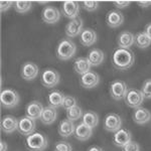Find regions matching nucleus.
Segmentation results:
<instances>
[{"label": "nucleus", "instance_id": "f257e3e1", "mask_svg": "<svg viewBox=\"0 0 151 151\" xmlns=\"http://www.w3.org/2000/svg\"><path fill=\"white\" fill-rule=\"evenodd\" d=\"M112 62L116 69L125 70L133 65L134 62H135V55L130 50L119 47L114 52Z\"/></svg>", "mask_w": 151, "mask_h": 151}, {"label": "nucleus", "instance_id": "f03ea898", "mask_svg": "<svg viewBox=\"0 0 151 151\" xmlns=\"http://www.w3.org/2000/svg\"><path fill=\"white\" fill-rule=\"evenodd\" d=\"M77 52V47L70 40H63L57 47V55L60 60H68Z\"/></svg>", "mask_w": 151, "mask_h": 151}, {"label": "nucleus", "instance_id": "7ed1b4c3", "mask_svg": "<svg viewBox=\"0 0 151 151\" xmlns=\"http://www.w3.org/2000/svg\"><path fill=\"white\" fill-rule=\"evenodd\" d=\"M26 146L30 151H43L47 147V138L41 133H32L26 138Z\"/></svg>", "mask_w": 151, "mask_h": 151}, {"label": "nucleus", "instance_id": "20e7f679", "mask_svg": "<svg viewBox=\"0 0 151 151\" xmlns=\"http://www.w3.org/2000/svg\"><path fill=\"white\" fill-rule=\"evenodd\" d=\"M1 105L6 109H11L16 107L20 101V97L18 93L12 89H5L1 92L0 95Z\"/></svg>", "mask_w": 151, "mask_h": 151}, {"label": "nucleus", "instance_id": "39448f33", "mask_svg": "<svg viewBox=\"0 0 151 151\" xmlns=\"http://www.w3.org/2000/svg\"><path fill=\"white\" fill-rule=\"evenodd\" d=\"M144 96L142 92L136 89H130L127 91L125 96V102L130 108H139L144 101Z\"/></svg>", "mask_w": 151, "mask_h": 151}, {"label": "nucleus", "instance_id": "423d86ee", "mask_svg": "<svg viewBox=\"0 0 151 151\" xmlns=\"http://www.w3.org/2000/svg\"><path fill=\"white\" fill-rule=\"evenodd\" d=\"M128 91L127 84L123 81H114L110 86V95L114 100H122L125 98Z\"/></svg>", "mask_w": 151, "mask_h": 151}, {"label": "nucleus", "instance_id": "0eeeda50", "mask_svg": "<svg viewBox=\"0 0 151 151\" xmlns=\"http://www.w3.org/2000/svg\"><path fill=\"white\" fill-rule=\"evenodd\" d=\"M121 126H122V120H121V117L118 114L111 113L105 117L104 128L108 132L115 133L118 130H120Z\"/></svg>", "mask_w": 151, "mask_h": 151}, {"label": "nucleus", "instance_id": "6e6552de", "mask_svg": "<svg viewBox=\"0 0 151 151\" xmlns=\"http://www.w3.org/2000/svg\"><path fill=\"white\" fill-rule=\"evenodd\" d=\"M62 13L64 14L65 17L72 19H75L78 17L80 13V4L78 1L74 0H68L64 1L62 5Z\"/></svg>", "mask_w": 151, "mask_h": 151}, {"label": "nucleus", "instance_id": "1a4fd4ad", "mask_svg": "<svg viewBox=\"0 0 151 151\" xmlns=\"http://www.w3.org/2000/svg\"><path fill=\"white\" fill-rule=\"evenodd\" d=\"M41 83L47 88H55L60 83V74L52 69L45 70L41 75Z\"/></svg>", "mask_w": 151, "mask_h": 151}, {"label": "nucleus", "instance_id": "9d476101", "mask_svg": "<svg viewBox=\"0 0 151 151\" xmlns=\"http://www.w3.org/2000/svg\"><path fill=\"white\" fill-rule=\"evenodd\" d=\"M38 73H40L38 65L35 64V63H24L22 67H21L20 74L22 79H24L25 81H32V80H35L38 76Z\"/></svg>", "mask_w": 151, "mask_h": 151}, {"label": "nucleus", "instance_id": "9b49d317", "mask_svg": "<svg viewBox=\"0 0 151 151\" xmlns=\"http://www.w3.org/2000/svg\"><path fill=\"white\" fill-rule=\"evenodd\" d=\"M19 133L22 135L29 136L35 130V120L29 118V117H21L18 120V129Z\"/></svg>", "mask_w": 151, "mask_h": 151}, {"label": "nucleus", "instance_id": "f8f14e48", "mask_svg": "<svg viewBox=\"0 0 151 151\" xmlns=\"http://www.w3.org/2000/svg\"><path fill=\"white\" fill-rule=\"evenodd\" d=\"M41 17L45 23H57L60 19V11L55 6H45L41 13Z\"/></svg>", "mask_w": 151, "mask_h": 151}, {"label": "nucleus", "instance_id": "ddd939ff", "mask_svg": "<svg viewBox=\"0 0 151 151\" xmlns=\"http://www.w3.org/2000/svg\"><path fill=\"white\" fill-rule=\"evenodd\" d=\"M83 25H84V22L82 18L77 17L72 19L65 26V35L70 38L80 35L83 31Z\"/></svg>", "mask_w": 151, "mask_h": 151}, {"label": "nucleus", "instance_id": "4468645a", "mask_svg": "<svg viewBox=\"0 0 151 151\" xmlns=\"http://www.w3.org/2000/svg\"><path fill=\"white\" fill-rule=\"evenodd\" d=\"M100 83V77L97 73L89 72L87 74L83 75L80 80V84L85 89H93L96 86H98Z\"/></svg>", "mask_w": 151, "mask_h": 151}, {"label": "nucleus", "instance_id": "2eb2a0df", "mask_svg": "<svg viewBox=\"0 0 151 151\" xmlns=\"http://www.w3.org/2000/svg\"><path fill=\"white\" fill-rule=\"evenodd\" d=\"M18 129V120L14 116L7 115L1 120V130L6 134H11Z\"/></svg>", "mask_w": 151, "mask_h": 151}, {"label": "nucleus", "instance_id": "dca6fc26", "mask_svg": "<svg viewBox=\"0 0 151 151\" xmlns=\"http://www.w3.org/2000/svg\"><path fill=\"white\" fill-rule=\"evenodd\" d=\"M43 108H45V107L41 105L40 102H38V101L30 102V103L27 105V107H26V110H25L26 116L33 119V120L40 119Z\"/></svg>", "mask_w": 151, "mask_h": 151}, {"label": "nucleus", "instance_id": "f3484780", "mask_svg": "<svg viewBox=\"0 0 151 151\" xmlns=\"http://www.w3.org/2000/svg\"><path fill=\"white\" fill-rule=\"evenodd\" d=\"M130 141H131V132L128 131L127 129L121 128L120 130L115 132L113 136L114 144L118 146V147H123V146H125Z\"/></svg>", "mask_w": 151, "mask_h": 151}, {"label": "nucleus", "instance_id": "a211bd4d", "mask_svg": "<svg viewBox=\"0 0 151 151\" xmlns=\"http://www.w3.org/2000/svg\"><path fill=\"white\" fill-rule=\"evenodd\" d=\"M117 43L121 48L129 50L135 43V35L130 31H122L117 37Z\"/></svg>", "mask_w": 151, "mask_h": 151}, {"label": "nucleus", "instance_id": "6ab92c4d", "mask_svg": "<svg viewBox=\"0 0 151 151\" xmlns=\"http://www.w3.org/2000/svg\"><path fill=\"white\" fill-rule=\"evenodd\" d=\"M124 21V15L119 10H111L106 16V22L111 28L119 27Z\"/></svg>", "mask_w": 151, "mask_h": 151}, {"label": "nucleus", "instance_id": "aec40b11", "mask_svg": "<svg viewBox=\"0 0 151 151\" xmlns=\"http://www.w3.org/2000/svg\"><path fill=\"white\" fill-rule=\"evenodd\" d=\"M97 41V33L92 28H85L80 35V42L85 47H91Z\"/></svg>", "mask_w": 151, "mask_h": 151}, {"label": "nucleus", "instance_id": "412c9836", "mask_svg": "<svg viewBox=\"0 0 151 151\" xmlns=\"http://www.w3.org/2000/svg\"><path fill=\"white\" fill-rule=\"evenodd\" d=\"M75 137L76 139L80 141H86L89 139L93 134V128L89 127L85 123H80L78 126H76L75 129Z\"/></svg>", "mask_w": 151, "mask_h": 151}, {"label": "nucleus", "instance_id": "4be33fe9", "mask_svg": "<svg viewBox=\"0 0 151 151\" xmlns=\"http://www.w3.org/2000/svg\"><path fill=\"white\" fill-rule=\"evenodd\" d=\"M76 126L73 121L69 120V119H64V120L60 121V125H58V134H60L62 137L68 138L70 136H72L75 133Z\"/></svg>", "mask_w": 151, "mask_h": 151}, {"label": "nucleus", "instance_id": "5701e85b", "mask_svg": "<svg viewBox=\"0 0 151 151\" xmlns=\"http://www.w3.org/2000/svg\"><path fill=\"white\" fill-rule=\"evenodd\" d=\"M133 120L136 124H139V125H142V124L149 122L151 120L150 111H148L147 109H145V108L139 107V108H137L135 110V112H134Z\"/></svg>", "mask_w": 151, "mask_h": 151}, {"label": "nucleus", "instance_id": "b1692460", "mask_svg": "<svg viewBox=\"0 0 151 151\" xmlns=\"http://www.w3.org/2000/svg\"><path fill=\"white\" fill-rule=\"evenodd\" d=\"M57 117H58V112L55 110V108L47 106L43 108L40 120H41V122L43 124H45V125H52V124L57 120Z\"/></svg>", "mask_w": 151, "mask_h": 151}, {"label": "nucleus", "instance_id": "393cba45", "mask_svg": "<svg viewBox=\"0 0 151 151\" xmlns=\"http://www.w3.org/2000/svg\"><path fill=\"white\" fill-rule=\"evenodd\" d=\"M91 64H90L89 60L87 58H76L74 63V70L76 73L79 75H85L87 73L91 72Z\"/></svg>", "mask_w": 151, "mask_h": 151}, {"label": "nucleus", "instance_id": "a878e982", "mask_svg": "<svg viewBox=\"0 0 151 151\" xmlns=\"http://www.w3.org/2000/svg\"><path fill=\"white\" fill-rule=\"evenodd\" d=\"M65 97V96L64 95V93H62V92H60V91L50 92L47 97L48 104H50V106L52 107V108H60V107L63 106Z\"/></svg>", "mask_w": 151, "mask_h": 151}, {"label": "nucleus", "instance_id": "bb28decb", "mask_svg": "<svg viewBox=\"0 0 151 151\" xmlns=\"http://www.w3.org/2000/svg\"><path fill=\"white\" fill-rule=\"evenodd\" d=\"M88 60H89L91 65H94V67H97V65H100L102 63L104 62V52L103 50H99V48H93L89 53H88Z\"/></svg>", "mask_w": 151, "mask_h": 151}, {"label": "nucleus", "instance_id": "cd10ccee", "mask_svg": "<svg viewBox=\"0 0 151 151\" xmlns=\"http://www.w3.org/2000/svg\"><path fill=\"white\" fill-rule=\"evenodd\" d=\"M83 123H85L91 128H95L99 123V117L93 111H87L83 115Z\"/></svg>", "mask_w": 151, "mask_h": 151}, {"label": "nucleus", "instance_id": "c85d7f7f", "mask_svg": "<svg viewBox=\"0 0 151 151\" xmlns=\"http://www.w3.org/2000/svg\"><path fill=\"white\" fill-rule=\"evenodd\" d=\"M135 45L139 48H147L151 45V40L146 35L144 31L138 32L135 35Z\"/></svg>", "mask_w": 151, "mask_h": 151}, {"label": "nucleus", "instance_id": "c756f323", "mask_svg": "<svg viewBox=\"0 0 151 151\" xmlns=\"http://www.w3.org/2000/svg\"><path fill=\"white\" fill-rule=\"evenodd\" d=\"M32 3L30 1H15L14 2V9L18 13H26L30 10Z\"/></svg>", "mask_w": 151, "mask_h": 151}, {"label": "nucleus", "instance_id": "7c9ffc66", "mask_svg": "<svg viewBox=\"0 0 151 151\" xmlns=\"http://www.w3.org/2000/svg\"><path fill=\"white\" fill-rule=\"evenodd\" d=\"M67 117L70 121L79 120V119L82 117V109L80 108L78 105L75 107H73V108L67 110Z\"/></svg>", "mask_w": 151, "mask_h": 151}, {"label": "nucleus", "instance_id": "2f4dec72", "mask_svg": "<svg viewBox=\"0 0 151 151\" xmlns=\"http://www.w3.org/2000/svg\"><path fill=\"white\" fill-rule=\"evenodd\" d=\"M141 92H142L145 99H151V79L146 80L143 83V86L141 88Z\"/></svg>", "mask_w": 151, "mask_h": 151}, {"label": "nucleus", "instance_id": "473e14b6", "mask_svg": "<svg viewBox=\"0 0 151 151\" xmlns=\"http://www.w3.org/2000/svg\"><path fill=\"white\" fill-rule=\"evenodd\" d=\"M55 151H73V148L67 141H58L55 145Z\"/></svg>", "mask_w": 151, "mask_h": 151}, {"label": "nucleus", "instance_id": "72a5a7b5", "mask_svg": "<svg viewBox=\"0 0 151 151\" xmlns=\"http://www.w3.org/2000/svg\"><path fill=\"white\" fill-rule=\"evenodd\" d=\"M75 106H77V100H76V98L72 96H65L64 103H63V107L65 110H69V109L73 108Z\"/></svg>", "mask_w": 151, "mask_h": 151}, {"label": "nucleus", "instance_id": "f704fd0d", "mask_svg": "<svg viewBox=\"0 0 151 151\" xmlns=\"http://www.w3.org/2000/svg\"><path fill=\"white\" fill-rule=\"evenodd\" d=\"M83 6H84V8L86 9L87 11H95L97 8H98L99 6V2L98 1H90V0H88V1H83Z\"/></svg>", "mask_w": 151, "mask_h": 151}, {"label": "nucleus", "instance_id": "c9c22d12", "mask_svg": "<svg viewBox=\"0 0 151 151\" xmlns=\"http://www.w3.org/2000/svg\"><path fill=\"white\" fill-rule=\"evenodd\" d=\"M122 151H140V146L138 145V143L130 141L125 146H123Z\"/></svg>", "mask_w": 151, "mask_h": 151}, {"label": "nucleus", "instance_id": "e433bc0d", "mask_svg": "<svg viewBox=\"0 0 151 151\" xmlns=\"http://www.w3.org/2000/svg\"><path fill=\"white\" fill-rule=\"evenodd\" d=\"M12 4H14L13 1H9V0L5 1V0H2V1L0 2V9H1L2 12L6 11V10H8V9L12 6Z\"/></svg>", "mask_w": 151, "mask_h": 151}, {"label": "nucleus", "instance_id": "4c0bfd02", "mask_svg": "<svg viewBox=\"0 0 151 151\" xmlns=\"http://www.w3.org/2000/svg\"><path fill=\"white\" fill-rule=\"evenodd\" d=\"M113 4L115 5L117 8H125V7H127L129 4H130V1H122V0H119V1H113Z\"/></svg>", "mask_w": 151, "mask_h": 151}, {"label": "nucleus", "instance_id": "58836bf2", "mask_svg": "<svg viewBox=\"0 0 151 151\" xmlns=\"http://www.w3.org/2000/svg\"><path fill=\"white\" fill-rule=\"evenodd\" d=\"M144 32L146 33V35L148 36V37L151 40V23L147 24V25L145 26V29H144Z\"/></svg>", "mask_w": 151, "mask_h": 151}, {"label": "nucleus", "instance_id": "ea45409f", "mask_svg": "<svg viewBox=\"0 0 151 151\" xmlns=\"http://www.w3.org/2000/svg\"><path fill=\"white\" fill-rule=\"evenodd\" d=\"M138 4L141 6V7H148V6H151V1H138L137 2Z\"/></svg>", "mask_w": 151, "mask_h": 151}, {"label": "nucleus", "instance_id": "a19ab883", "mask_svg": "<svg viewBox=\"0 0 151 151\" xmlns=\"http://www.w3.org/2000/svg\"><path fill=\"white\" fill-rule=\"evenodd\" d=\"M0 151H7V144L5 141H3V140L0 143Z\"/></svg>", "mask_w": 151, "mask_h": 151}, {"label": "nucleus", "instance_id": "79ce46f5", "mask_svg": "<svg viewBox=\"0 0 151 151\" xmlns=\"http://www.w3.org/2000/svg\"><path fill=\"white\" fill-rule=\"evenodd\" d=\"M88 151H104L102 149L101 147H99V146H92V147H90Z\"/></svg>", "mask_w": 151, "mask_h": 151}]
</instances>
